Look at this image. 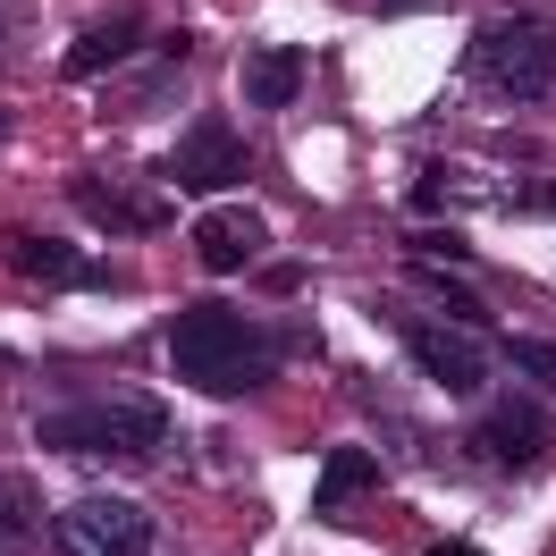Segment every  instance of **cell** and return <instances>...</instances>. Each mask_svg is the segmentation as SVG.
I'll use <instances>...</instances> for the list:
<instances>
[{
    "mask_svg": "<svg viewBox=\"0 0 556 556\" xmlns=\"http://www.w3.org/2000/svg\"><path fill=\"white\" fill-rule=\"evenodd\" d=\"M169 363L203 396H262L278 380V338L253 329L237 304H186L169 320Z\"/></svg>",
    "mask_w": 556,
    "mask_h": 556,
    "instance_id": "6da1fadb",
    "label": "cell"
},
{
    "mask_svg": "<svg viewBox=\"0 0 556 556\" xmlns=\"http://www.w3.org/2000/svg\"><path fill=\"white\" fill-rule=\"evenodd\" d=\"M35 439L60 455H118V464H136V455L169 447V405H152V396H102V405L42 414Z\"/></svg>",
    "mask_w": 556,
    "mask_h": 556,
    "instance_id": "7a4b0ae2",
    "label": "cell"
},
{
    "mask_svg": "<svg viewBox=\"0 0 556 556\" xmlns=\"http://www.w3.org/2000/svg\"><path fill=\"white\" fill-rule=\"evenodd\" d=\"M472 76L506 102H548L556 85V17L548 9H506L472 35Z\"/></svg>",
    "mask_w": 556,
    "mask_h": 556,
    "instance_id": "3957f363",
    "label": "cell"
},
{
    "mask_svg": "<svg viewBox=\"0 0 556 556\" xmlns=\"http://www.w3.org/2000/svg\"><path fill=\"white\" fill-rule=\"evenodd\" d=\"M169 177L186 194H228V186L253 177V152H244V136L228 118H194V127L169 143Z\"/></svg>",
    "mask_w": 556,
    "mask_h": 556,
    "instance_id": "277c9868",
    "label": "cell"
},
{
    "mask_svg": "<svg viewBox=\"0 0 556 556\" xmlns=\"http://www.w3.org/2000/svg\"><path fill=\"white\" fill-rule=\"evenodd\" d=\"M60 548L68 556H152V515L127 497H76L60 515Z\"/></svg>",
    "mask_w": 556,
    "mask_h": 556,
    "instance_id": "5b68a950",
    "label": "cell"
},
{
    "mask_svg": "<svg viewBox=\"0 0 556 556\" xmlns=\"http://www.w3.org/2000/svg\"><path fill=\"white\" fill-rule=\"evenodd\" d=\"M396 338H405V354H414V363H421L439 388H455V396H481V380H489L481 329H455V320H396Z\"/></svg>",
    "mask_w": 556,
    "mask_h": 556,
    "instance_id": "8992f818",
    "label": "cell"
},
{
    "mask_svg": "<svg viewBox=\"0 0 556 556\" xmlns=\"http://www.w3.org/2000/svg\"><path fill=\"white\" fill-rule=\"evenodd\" d=\"M9 270H26V278H42V287H118V270L110 262H85L76 244H60V237H35V228H17L9 237Z\"/></svg>",
    "mask_w": 556,
    "mask_h": 556,
    "instance_id": "52a82bcc",
    "label": "cell"
},
{
    "mask_svg": "<svg viewBox=\"0 0 556 556\" xmlns=\"http://www.w3.org/2000/svg\"><path fill=\"white\" fill-rule=\"evenodd\" d=\"M136 42H143V9H136V0H118L110 17H93V26L68 42L60 76H110L118 60H136Z\"/></svg>",
    "mask_w": 556,
    "mask_h": 556,
    "instance_id": "ba28073f",
    "label": "cell"
},
{
    "mask_svg": "<svg viewBox=\"0 0 556 556\" xmlns=\"http://www.w3.org/2000/svg\"><path fill=\"white\" fill-rule=\"evenodd\" d=\"M481 455H497V464H540V455H548V414H540L531 396H497L481 414Z\"/></svg>",
    "mask_w": 556,
    "mask_h": 556,
    "instance_id": "9c48e42d",
    "label": "cell"
},
{
    "mask_svg": "<svg viewBox=\"0 0 556 556\" xmlns=\"http://www.w3.org/2000/svg\"><path fill=\"white\" fill-rule=\"evenodd\" d=\"M76 211H85L93 228H110V237H152V228H161V203H152V194H118L110 177H76Z\"/></svg>",
    "mask_w": 556,
    "mask_h": 556,
    "instance_id": "30bf717a",
    "label": "cell"
},
{
    "mask_svg": "<svg viewBox=\"0 0 556 556\" xmlns=\"http://www.w3.org/2000/svg\"><path fill=\"white\" fill-rule=\"evenodd\" d=\"M194 253H203V270H211V278L244 270V262L262 253V219H253V211H211L203 228H194Z\"/></svg>",
    "mask_w": 556,
    "mask_h": 556,
    "instance_id": "8fae6325",
    "label": "cell"
},
{
    "mask_svg": "<svg viewBox=\"0 0 556 556\" xmlns=\"http://www.w3.org/2000/svg\"><path fill=\"white\" fill-rule=\"evenodd\" d=\"M304 68H313V60H304L295 42H278V51H253V60H244V93H253L262 110H287L295 93H304Z\"/></svg>",
    "mask_w": 556,
    "mask_h": 556,
    "instance_id": "7c38bea8",
    "label": "cell"
},
{
    "mask_svg": "<svg viewBox=\"0 0 556 556\" xmlns=\"http://www.w3.org/2000/svg\"><path fill=\"white\" fill-rule=\"evenodd\" d=\"M371 489H380V464H371V455L363 447H329L320 455V515H338V506H346V497H371Z\"/></svg>",
    "mask_w": 556,
    "mask_h": 556,
    "instance_id": "4fadbf2b",
    "label": "cell"
},
{
    "mask_svg": "<svg viewBox=\"0 0 556 556\" xmlns=\"http://www.w3.org/2000/svg\"><path fill=\"white\" fill-rule=\"evenodd\" d=\"M464 253H472V244L455 237V228H421V237H414V262H447V270H455Z\"/></svg>",
    "mask_w": 556,
    "mask_h": 556,
    "instance_id": "5bb4252c",
    "label": "cell"
},
{
    "mask_svg": "<svg viewBox=\"0 0 556 556\" xmlns=\"http://www.w3.org/2000/svg\"><path fill=\"white\" fill-rule=\"evenodd\" d=\"M0 531H9V540H17V531H35V497L9 481V472H0Z\"/></svg>",
    "mask_w": 556,
    "mask_h": 556,
    "instance_id": "9a60e30c",
    "label": "cell"
},
{
    "mask_svg": "<svg viewBox=\"0 0 556 556\" xmlns=\"http://www.w3.org/2000/svg\"><path fill=\"white\" fill-rule=\"evenodd\" d=\"M506 354H515L531 380H548V388H556V346H548V338H506Z\"/></svg>",
    "mask_w": 556,
    "mask_h": 556,
    "instance_id": "2e32d148",
    "label": "cell"
},
{
    "mask_svg": "<svg viewBox=\"0 0 556 556\" xmlns=\"http://www.w3.org/2000/svg\"><path fill=\"white\" fill-rule=\"evenodd\" d=\"M515 211L522 219H556V177H531V186L515 194Z\"/></svg>",
    "mask_w": 556,
    "mask_h": 556,
    "instance_id": "e0dca14e",
    "label": "cell"
},
{
    "mask_svg": "<svg viewBox=\"0 0 556 556\" xmlns=\"http://www.w3.org/2000/svg\"><path fill=\"white\" fill-rule=\"evenodd\" d=\"M295 287H304V262H270L262 270V295H295Z\"/></svg>",
    "mask_w": 556,
    "mask_h": 556,
    "instance_id": "ac0fdd59",
    "label": "cell"
},
{
    "mask_svg": "<svg viewBox=\"0 0 556 556\" xmlns=\"http://www.w3.org/2000/svg\"><path fill=\"white\" fill-rule=\"evenodd\" d=\"M430 556H481V548H464V540H439V548H430Z\"/></svg>",
    "mask_w": 556,
    "mask_h": 556,
    "instance_id": "d6986e66",
    "label": "cell"
},
{
    "mask_svg": "<svg viewBox=\"0 0 556 556\" xmlns=\"http://www.w3.org/2000/svg\"><path fill=\"white\" fill-rule=\"evenodd\" d=\"M380 9H430V0H380Z\"/></svg>",
    "mask_w": 556,
    "mask_h": 556,
    "instance_id": "ffe728a7",
    "label": "cell"
}]
</instances>
